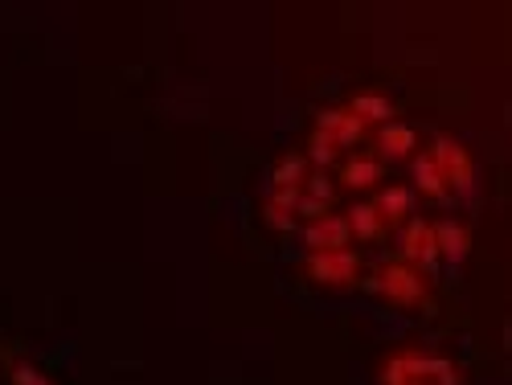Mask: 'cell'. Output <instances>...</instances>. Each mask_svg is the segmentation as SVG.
Listing matches in <instances>:
<instances>
[{
    "mask_svg": "<svg viewBox=\"0 0 512 385\" xmlns=\"http://www.w3.org/2000/svg\"><path fill=\"white\" fill-rule=\"evenodd\" d=\"M365 291L386 299L390 308H402V312H431L435 308V291H431V279L418 275L410 263L402 259H386L377 263L369 275H361Z\"/></svg>",
    "mask_w": 512,
    "mask_h": 385,
    "instance_id": "cell-2",
    "label": "cell"
},
{
    "mask_svg": "<svg viewBox=\"0 0 512 385\" xmlns=\"http://www.w3.org/2000/svg\"><path fill=\"white\" fill-rule=\"evenodd\" d=\"M398 259L410 263L426 279L439 275L443 259H439V246H435V230H431V222H426V218H418V213L398 226Z\"/></svg>",
    "mask_w": 512,
    "mask_h": 385,
    "instance_id": "cell-4",
    "label": "cell"
},
{
    "mask_svg": "<svg viewBox=\"0 0 512 385\" xmlns=\"http://www.w3.org/2000/svg\"><path fill=\"white\" fill-rule=\"evenodd\" d=\"M373 205H377L386 226H402L406 218H414V189L410 185H381L373 193Z\"/></svg>",
    "mask_w": 512,
    "mask_h": 385,
    "instance_id": "cell-13",
    "label": "cell"
},
{
    "mask_svg": "<svg viewBox=\"0 0 512 385\" xmlns=\"http://www.w3.org/2000/svg\"><path fill=\"white\" fill-rule=\"evenodd\" d=\"M377 385H467L463 365L431 349H394L377 365Z\"/></svg>",
    "mask_w": 512,
    "mask_h": 385,
    "instance_id": "cell-1",
    "label": "cell"
},
{
    "mask_svg": "<svg viewBox=\"0 0 512 385\" xmlns=\"http://www.w3.org/2000/svg\"><path fill=\"white\" fill-rule=\"evenodd\" d=\"M431 230H435L439 259H447V263H463L467 259V250H472V234H467L463 222L443 218V222H431Z\"/></svg>",
    "mask_w": 512,
    "mask_h": 385,
    "instance_id": "cell-15",
    "label": "cell"
},
{
    "mask_svg": "<svg viewBox=\"0 0 512 385\" xmlns=\"http://www.w3.org/2000/svg\"><path fill=\"white\" fill-rule=\"evenodd\" d=\"M373 140H377V160L381 164H402V160H410L418 152V132L410 123H402V119L381 123Z\"/></svg>",
    "mask_w": 512,
    "mask_h": 385,
    "instance_id": "cell-9",
    "label": "cell"
},
{
    "mask_svg": "<svg viewBox=\"0 0 512 385\" xmlns=\"http://www.w3.org/2000/svg\"><path fill=\"white\" fill-rule=\"evenodd\" d=\"M304 197H312V201H324V205H332L336 201V177H328V173H308V181H304Z\"/></svg>",
    "mask_w": 512,
    "mask_h": 385,
    "instance_id": "cell-19",
    "label": "cell"
},
{
    "mask_svg": "<svg viewBox=\"0 0 512 385\" xmlns=\"http://www.w3.org/2000/svg\"><path fill=\"white\" fill-rule=\"evenodd\" d=\"M0 365H5V377H9V385H58L54 377H46L33 361H25V357H17V361H9V357H0Z\"/></svg>",
    "mask_w": 512,
    "mask_h": 385,
    "instance_id": "cell-18",
    "label": "cell"
},
{
    "mask_svg": "<svg viewBox=\"0 0 512 385\" xmlns=\"http://www.w3.org/2000/svg\"><path fill=\"white\" fill-rule=\"evenodd\" d=\"M426 156L439 164V173L447 181V193H472L476 189V156L467 152L463 140L443 132V136L431 140V152H426Z\"/></svg>",
    "mask_w": 512,
    "mask_h": 385,
    "instance_id": "cell-5",
    "label": "cell"
},
{
    "mask_svg": "<svg viewBox=\"0 0 512 385\" xmlns=\"http://www.w3.org/2000/svg\"><path fill=\"white\" fill-rule=\"evenodd\" d=\"M345 222H349L353 242H377L381 234L390 230L386 222H381V213H377V205H373L369 197H361V201H353V205L345 209Z\"/></svg>",
    "mask_w": 512,
    "mask_h": 385,
    "instance_id": "cell-14",
    "label": "cell"
},
{
    "mask_svg": "<svg viewBox=\"0 0 512 385\" xmlns=\"http://www.w3.org/2000/svg\"><path fill=\"white\" fill-rule=\"evenodd\" d=\"M345 107H349L365 127H381V123H394V119H398V103H394L386 91H357Z\"/></svg>",
    "mask_w": 512,
    "mask_h": 385,
    "instance_id": "cell-12",
    "label": "cell"
},
{
    "mask_svg": "<svg viewBox=\"0 0 512 385\" xmlns=\"http://www.w3.org/2000/svg\"><path fill=\"white\" fill-rule=\"evenodd\" d=\"M300 193H304V189H271V193L263 197L259 213H263L267 230H275V234H291V230H300V218H295V205H300Z\"/></svg>",
    "mask_w": 512,
    "mask_h": 385,
    "instance_id": "cell-10",
    "label": "cell"
},
{
    "mask_svg": "<svg viewBox=\"0 0 512 385\" xmlns=\"http://www.w3.org/2000/svg\"><path fill=\"white\" fill-rule=\"evenodd\" d=\"M386 185V164L377 156H349L340 160V173H336V189H349V193H377Z\"/></svg>",
    "mask_w": 512,
    "mask_h": 385,
    "instance_id": "cell-7",
    "label": "cell"
},
{
    "mask_svg": "<svg viewBox=\"0 0 512 385\" xmlns=\"http://www.w3.org/2000/svg\"><path fill=\"white\" fill-rule=\"evenodd\" d=\"M410 189H414V197H431V201H447L451 197L447 193V181L439 173V164L426 156V152H414L410 156Z\"/></svg>",
    "mask_w": 512,
    "mask_h": 385,
    "instance_id": "cell-11",
    "label": "cell"
},
{
    "mask_svg": "<svg viewBox=\"0 0 512 385\" xmlns=\"http://www.w3.org/2000/svg\"><path fill=\"white\" fill-rule=\"evenodd\" d=\"M300 238H304V250H308V254H316V250H349V246H353V234H349L345 213H324L320 222L300 226Z\"/></svg>",
    "mask_w": 512,
    "mask_h": 385,
    "instance_id": "cell-8",
    "label": "cell"
},
{
    "mask_svg": "<svg viewBox=\"0 0 512 385\" xmlns=\"http://www.w3.org/2000/svg\"><path fill=\"white\" fill-rule=\"evenodd\" d=\"M308 181V160L304 152H287L279 156V164L271 168V189H304Z\"/></svg>",
    "mask_w": 512,
    "mask_h": 385,
    "instance_id": "cell-16",
    "label": "cell"
},
{
    "mask_svg": "<svg viewBox=\"0 0 512 385\" xmlns=\"http://www.w3.org/2000/svg\"><path fill=\"white\" fill-rule=\"evenodd\" d=\"M340 156H345V152H340L332 140H324L320 132H312V136H308V152H304V160L316 168V173H328V168H336V164H340Z\"/></svg>",
    "mask_w": 512,
    "mask_h": 385,
    "instance_id": "cell-17",
    "label": "cell"
},
{
    "mask_svg": "<svg viewBox=\"0 0 512 385\" xmlns=\"http://www.w3.org/2000/svg\"><path fill=\"white\" fill-rule=\"evenodd\" d=\"M308 275V283L324 287V291H353L365 275V263H361V254L349 246V250H316L304 259L300 267Z\"/></svg>",
    "mask_w": 512,
    "mask_h": 385,
    "instance_id": "cell-3",
    "label": "cell"
},
{
    "mask_svg": "<svg viewBox=\"0 0 512 385\" xmlns=\"http://www.w3.org/2000/svg\"><path fill=\"white\" fill-rule=\"evenodd\" d=\"M312 132H320L324 140H332L340 152H349V148H357V144L369 136V127H365L349 107H324V111L316 115Z\"/></svg>",
    "mask_w": 512,
    "mask_h": 385,
    "instance_id": "cell-6",
    "label": "cell"
}]
</instances>
